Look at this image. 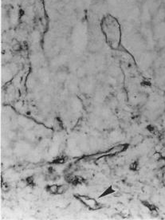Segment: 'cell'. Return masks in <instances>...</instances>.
<instances>
[{
    "mask_svg": "<svg viewBox=\"0 0 165 220\" xmlns=\"http://www.w3.org/2000/svg\"><path fill=\"white\" fill-rule=\"evenodd\" d=\"M100 26L107 42L113 47L118 46L121 37V27L117 18L110 14L105 15L100 20Z\"/></svg>",
    "mask_w": 165,
    "mask_h": 220,
    "instance_id": "obj_1",
    "label": "cell"
},
{
    "mask_svg": "<svg viewBox=\"0 0 165 220\" xmlns=\"http://www.w3.org/2000/svg\"><path fill=\"white\" fill-rule=\"evenodd\" d=\"M59 186L56 184H53L51 186L48 187V191H50V193H53V194H58V191Z\"/></svg>",
    "mask_w": 165,
    "mask_h": 220,
    "instance_id": "obj_3",
    "label": "cell"
},
{
    "mask_svg": "<svg viewBox=\"0 0 165 220\" xmlns=\"http://www.w3.org/2000/svg\"><path fill=\"white\" fill-rule=\"evenodd\" d=\"M78 197H79V199L82 200V202H83L86 206H88L90 209L97 210L100 209V208H101V206L100 205V203H97L94 199H92V198L90 197H86V196H83V195H79Z\"/></svg>",
    "mask_w": 165,
    "mask_h": 220,
    "instance_id": "obj_2",
    "label": "cell"
}]
</instances>
